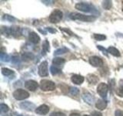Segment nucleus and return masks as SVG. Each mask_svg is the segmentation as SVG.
Instances as JSON below:
<instances>
[{
	"label": "nucleus",
	"mask_w": 123,
	"mask_h": 116,
	"mask_svg": "<svg viewBox=\"0 0 123 116\" xmlns=\"http://www.w3.org/2000/svg\"><path fill=\"white\" fill-rule=\"evenodd\" d=\"M72 19L73 20H80L83 22H92L95 20V17L93 15H86L84 14H80V13H71L69 15Z\"/></svg>",
	"instance_id": "1"
},
{
	"label": "nucleus",
	"mask_w": 123,
	"mask_h": 116,
	"mask_svg": "<svg viewBox=\"0 0 123 116\" xmlns=\"http://www.w3.org/2000/svg\"><path fill=\"white\" fill-rule=\"evenodd\" d=\"M75 9L84 13H92L94 8L91 4L86 2H79L75 6Z\"/></svg>",
	"instance_id": "2"
},
{
	"label": "nucleus",
	"mask_w": 123,
	"mask_h": 116,
	"mask_svg": "<svg viewBox=\"0 0 123 116\" xmlns=\"http://www.w3.org/2000/svg\"><path fill=\"white\" fill-rule=\"evenodd\" d=\"M40 88L42 91H54L55 89V84L54 82L49 80H42L40 82Z\"/></svg>",
	"instance_id": "3"
},
{
	"label": "nucleus",
	"mask_w": 123,
	"mask_h": 116,
	"mask_svg": "<svg viewBox=\"0 0 123 116\" xmlns=\"http://www.w3.org/2000/svg\"><path fill=\"white\" fill-rule=\"evenodd\" d=\"M62 16H63L62 12L59 9H55L49 15V21L52 23H57L62 20Z\"/></svg>",
	"instance_id": "4"
},
{
	"label": "nucleus",
	"mask_w": 123,
	"mask_h": 116,
	"mask_svg": "<svg viewBox=\"0 0 123 116\" xmlns=\"http://www.w3.org/2000/svg\"><path fill=\"white\" fill-rule=\"evenodd\" d=\"M13 97L16 100H24L29 97V92L23 90V89H17L13 93Z\"/></svg>",
	"instance_id": "5"
},
{
	"label": "nucleus",
	"mask_w": 123,
	"mask_h": 116,
	"mask_svg": "<svg viewBox=\"0 0 123 116\" xmlns=\"http://www.w3.org/2000/svg\"><path fill=\"white\" fill-rule=\"evenodd\" d=\"M109 87L108 85L105 83H101L98 84V86L97 87V91L98 93V94L102 97V98H107V93Z\"/></svg>",
	"instance_id": "6"
},
{
	"label": "nucleus",
	"mask_w": 123,
	"mask_h": 116,
	"mask_svg": "<svg viewBox=\"0 0 123 116\" xmlns=\"http://www.w3.org/2000/svg\"><path fill=\"white\" fill-rule=\"evenodd\" d=\"M38 74L41 77L48 76L49 71H48V63L46 61H43L38 66Z\"/></svg>",
	"instance_id": "7"
},
{
	"label": "nucleus",
	"mask_w": 123,
	"mask_h": 116,
	"mask_svg": "<svg viewBox=\"0 0 123 116\" xmlns=\"http://www.w3.org/2000/svg\"><path fill=\"white\" fill-rule=\"evenodd\" d=\"M89 63L93 67H102L103 65V60L97 56H93L89 58Z\"/></svg>",
	"instance_id": "8"
},
{
	"label": "nucleus",
	"mask_w": 123,
	"mask_h": 116,
	"mask_svg": "<svg viewBox=\"0 0 123 116\" xmlns=\"http://www.w3.org/2000/svg\"><path fill=\"white\" fill-rule=\"evenodd\" d=\"M38 83L36 81L32 80H29L25 81V87L31 91H35L38 88Z\"/></svg>",
	"instance_id": "9"
},
{
	"label": "nucleus",
	"mask_w": 123,
	"mask_h": 116,
	"mask_svg": "<svg viewBox=\"0 0 123 116\" xmlns=\"http://www.w3.org/2000/svg\"><path fill=\"white\" fill-rule=\"evenodd\" d=\"M36 113L40 115H45L46 114H48L49 112V107L46 104H42L39 107H38L36 110Z\"/></svg>",
	"instance_id": "10"
},
{
	"label": "nucleus",
	"mask_w": 123,
	"mask_h": 116,
	"mask_svg": "<svg viewBox=\"0 0 123 116\" xmlns=\"http://www.w3.org/2000/svg\"><path fill=\"white\" fill-rule=\"evenodd\" d=\"M29 40L31 43H32V44H37L40 41V37L37 33H36L35 32H32L29 35Z\"/></svg>",
	"instance_id": "11"
},
{
	"label": "nucleus",
	"mask_w": 123,
	"mask_h": 116,
	"mask_svg": "<svg viewBox=\"0 0 123 116\" xmlns=\"http://www.w3.org/2000/svg\"><path fill=\"white\" fill-rule=\"evenodd\" d=\"M72 81L75 84H82L84 82V77L79 74H74L72 76Z\"/></svg>",
	"instance_id": "12"
},
{
	"label": "nucleus",
	"mask_w": 123,
	"mask_h": 116,
	"mask_svg": "<svg viewBox=\"0 0 123 116\" xmlns=\"http://www.w3.org/2000/svg\"><path fill=\"white\" fill-rule=\"evenodd\" d=\"M20 106L22 108H23V109H25V110H28V111H32L33 108H35V104L31 103L29 102H22Z\"/></svg>",
	"instance_id": "13"
},
{
	"label": "nucleus",
	"mask_w": 123,
	"mask_h": 116,
	"mask_svg": "<svg viewBox=\"0 0 123 116\" xmlns=\"http://www.w3.org/2000/svg\"><path fill=\"white\" fill-rule=\"evenodd\" d=\"M108 53H109L111 55H113L115 57H120V52L118 49H116L114 46H109L107 50Z\"/></svg>",
	"instance_id": "14"
},
{
	"label": "nucleus",
	"mask_w": 123,
	"mask_h": 116,
	"mask_svg": "<svg viewBox=\"0 0 123 116\" xmlns=\"http://www.w3.org/2000/svg\"><path fill=\"white\" fill-rule=\"evenodd\" d=\"M65 59H63V58H61V57H55L54 58L53 60H52V64L53 65H55V67H60V66H62V64H65Z\"/></svg>",
	"instance_id": "15"
},
{
	"label": "nucleus",
	"mask_w": 123,
	"mask_h": 116,
	"mask_svg": "<svg viewBox=\"0 0 123 116\" xmlns=\"http://www.w3.org/2000/svg\"><path fill=\"white\" fill-rule=\"evenodd\" d=\"M95 106L99 110H104L106 108V106H107V103H106L105 101L100 99V100L98 101L97 102H96Z\"/></svg>",
	"instance_id": "16"
},
{
	"label": "nucleus",
	"mask_w": 123,
	"mask_h": 116,
	"mask_svg": "<svg viewBox=\"0 0 123 116\" xmlns=\"http://www.w3.org/2000/svg\"><path fill=\"white\" fill-rule=\"evenodd\" d=\"M10 29H11V34L15 37H18L19 36V35L21 34L20 28L18 26H12V27H11Z\"/></svg>",
	"instance_id": "17"
},
{
	"label": "nucleus",
	"mask_w": 123,
	"mask_h": 116,
	"mask_svg": "<svg viewBox=\"0 0 123 116\" xmlns=\"http://www.w3.org/2000/svg\"><path fill=\"white\" fill-rule=\"evenodd\" d=\"M87 80L91 84H95L98 83V77L94 74H88L87 77Z\"/></svg>",
	"instance_id": "18"
},
{
	"label": "nucleus",
	"mask_w": 123,
	"mask_h": 116,
	"mask_svg": "<svg viewBox=\"0 0 123 116\" xmlns=\"http://www.w3.org/2000/svg\"><path fill=\"white\" fill-rule=\"evenodd\" d=\"M82 98L83 100L85 101L86 102H87L88 104H91L92 103V102H93V98L92 97V95L90 94H84L82 95Z\"/></svg>",
	"instance_id": "19"
},
{
	"label": "nucleus",
	"mask_w": 123,
	"mask_h": 116,
	"mask_svg": "<svg viewBox=\"0 0 123 116\" xmlns=\"http://www.w3.org/2000/svg\"><path fill=\"white\" fill-rule=\"evenodd\" d=\"M68 52V49L66 47H62L60 49L56 50L55 53H54V55L55 56H59V55H62V54H64L65 53Z\"/></svg>",
	"instance_id": "20"
},
{
	"label": "nucleus",
	"mask_w": 123,
	"mask_h": 116,
	"mask_svg": "<svg viewBox=\"0 0 123 116\" xmlns=\"http://www.w3.org/2000/svg\"><path fill=\"white\" fill-rule=\"evenodd\" d=\"M50 50V48H49V43L47 40H45L43 44H42V53H43L44 52V54L43 55H45V52H49Z\"/></svg>",
	"instance_id": "21"
},
{
	"label": "nucleus",
	"mask_w": 123,
	"mask_h": 116,
	"mask_svg": "<svg viewBox=\"0 0 123 116\" xmlns=\"http://www.w3.org/2000/svg\"><path fill=\"white\" fill-rule=\"evenodd\" d=\"M22 60L24 61H29V60H31L33 59L34 55L32 53H25L22 55Z\"/></svg>",
	"instance_id": "22"
},
{
	"label": "nucleus",
	"mask_w": 123,
	"mask_h": 116,
	"mask_svg": "<svg viewBox=\"0 0 123 116\" xmlns=\"http://www.w3.org/2000/svg\"><path fill=\"white\" fill-rule=\"evenodd\" d=\"M50 71H51V73L52 75L58 74V73H59L61 72L60 69L55 67V66H51V67H50Z\"/></svg>",
	"instance_id": "23"
},
{
	"label": "nucleus",
	"mask_w": 123,
	"mask_h": 116,
	"mask_svg": "<svg viewBox=\"0 0 123 116\" xmlns=\"http://www.w3.org/2000/svg\"><path fill=\"white\" fill-rule=\"evenodd\" d=\"M13 73H14L13 71H12V70H10V69L5 68V67L2 68V73L5 76H9L11 74H12Z\"/></svg>",
	"instance_id": "24"
},
{
	"label": "nucleus",
	"mask_w": 123,
	"mask_h": 116,
	"mask_svg": "<svg viewBox=\"0 0 123 116\" xmlns=\"http://www.w3.org/2000/svg\"><path fill=\"white\" fill-rule=\"evenodd\" d=\"M94 38L95 40H98V41H102V40H105L106 39V36L105 35H102V34H94Z\"/></svg>",
	"instance_id": "25"
},
{
	"label": "nucleus",
	"mask_w": 123,
	"mask_h": 116,
	"mask_svg": "<svg viewBox=\"0 0 123 116\" xmlns=\"http://www.w3.org/2000/svg\"><path fill=\"white\" fill-rule=\"evenodd\" d=\"M0 58H1V60L3 62H9V56L7 55L5 53H1L0 54Z\"/></svg>",
	"instance_id": "26"
},
{
	"label": "nucleus",
	"mask_w": 123,
	"mask_h": 116,
	"mask_svg": "<svg viewBox=\"0 0 123 116\" xmlns=\"http://www.w3.org/2000/svg\"><path fill=\"white\" fill-rule=\"evenodd\" d=\"M0 110H1L2 112L6 113L7 111H9V107L6 105V104H1V105H0Z\"/></svg>",
	"instance_id": "27"
},
{
	"label": "nucleus",
	"mask_w": 123,
	"mask_h": 116,
	"mask_svg": "<svg viewBox=\"0 0 123 116\" xmlns=\"http://www.w3.org/2000/svg\"><path fill=\"white\" fill-rule=\"evenodd\" d=\"M103 7L106 9H109L111 7V2L110 1H105L103 2Z\"/></svg>",
	"instance_id": "28"
},
{
	"label": "nucleus",
	"mask_w": 123,
	"mask_h": 116,
	"mask_svg": "<svg viewBox=\"0 0 123 116\" xmlns=\"http://www.w3.org/2000/svg\"><path fill=\"white\" fill-rule=\"evenodd\" d=\"M79 89L78 88H76V87H70V93H71V94L72 95H76V94H79Z\"/></svg>",
	"instance_id": "29"
},
{
	"label": "nucleus",
	"mask_w": 123,
	"mask_h": 116,
	"mask_svg": "<svg viewBox=\"0 0 123 116\" xmlns=\"http://www.w3.org/2000/svg\"><path fill=\"white\" fill-rule=\"evenodd\" d=\"M12 64H19V58L18 57H13L12 58Z\"/></svg>",
	"instance_id": "30"
},
{
	"label": "nucleus",
	"mask_w": 123,
	"mask_h": 116,
	"mask_svg": "<svg viewBox=\"0 0 123 116\" xmlns=\"http://www.w3.org/2000/svg\"><path fill=\"white\" fill-rule=\"evenodd\" d=\"M4 19H7V20L9 21V22H12L13 20H15V18L14 17L10 16V15H4Z\"/></svg>",
	"instance_id": "31"
},
{
	"label": "nucleus",
	"mask_w": 123,
	"mask_h": 116,
	"mask_svg": "<svg viewBox=\"0 0 123 116\" xmlns=\"http://www.w3.org/2000/svg\"><path fill=\"white\" fill-rule=\"evenodd\" d=\"M50 116H66V115L64 113H62V112H53V113L50 115Z\"/></svg>",
	"instance_id": "32"
},
{
	"label": "nucleus",
	"mask_w": 123,
	"mask_h": 116,
	"mask_svg": "<svg viewBox=\"0 0 123 116\" xmlns=\"http://www.w3.org/2000/svg\"><path fill=\"white\" fill-rule=\"evenodd\" d=\"M117 94L118 96H120V97H123V86L121 87H119L118 89V91H117Z\"/></svg>",
	"instance_id": "33"
},
{
	"label": "nucleus",
	"mask_w": 123,
	"mask_h": 116,
	"mask_svg": "<svg viewBox=\"0 0 123 116\" xmlns=\"http://www.w3.org/2000/svg\"><path fill=\"white\" fill-rule=\"evenodd\" d=\"M97 48H98V50H102V51L104 52V54H105V55H107V53H108L107 50H105V48H103L102 46H97Z\"/></svg>",
	"instance_id": "34"
},
{
	"label": "nucleus",
	"mask_w": 123,
	"mask_h": 116,
	"mask_svg": "<svg viewBox=\"0 0 123 116\" xmlns=\"http://www.w3.org/2000/svg\"><path fill=\"white\" fill-rule=\"evenodd\" d=\"M60 29H61V30H62V31H64V32H66L67 33H69V35H70V36H73V33H72V32H71V31L69 30V29H64V28H60Z\"/></svg>",
	"instance_id": "35"
},
{
	"label": "nucleus",
	"mask_w": 123,
	"mask_h": 116,
	"mask_svg": "<svg viewBox=\"0 0 123 116\" xmlns=\"http://www.w3.org/2000/svg\"><path fill=\"white\" fill-rule=\"evenodd\" d=\"M115 116H123V111L120 110H117L115 111Z\"/></svg>",
	"instance_id": "36"
},
{
	"label": "nucleus",
	"mask_w": 123,
	"mask_h": 116,
	"mask_svg": "<svg viewBox=\"0 0 123 116\" xmlns=\"http://www.w3.org/2000/svg\"><path fill=\"white\" fill-rule=\"evenodd\" d=\"M46 29H47L49 33H56V30H55V29H54L53 28H52V27H47V28H46Z\"/></svg>",
	"instance_id": "37"
},
{
	"label": "nucleus",
	"mask_w": 123,
	"mask_h": 116,
	"mask_svg": "<svg viewBox=\"0 0 123 116\" xmlns=\"http://www.w3.org/2000/svg\"><path fill=\"white\" fill-rule=\"evenodd\" d=\"M92 116H102V115L98 111H93L92 113Z\"/></svg>",
	"instance_id": "38"
},
{
	"label": "nucleus",
	"mask_w": 123,
	"mask_h": 116,
	"mask_svg": "<svg viewBox=\"0 0 123 116\" xmlns=\"http://www.w3.org/2000/svg\"><path fill=\"white\" fill-rule=\"evenodd\" d=\"M70 116H80V115L78 114V113H72L70 115Z\"/></svg>",
	"instance_id": "39"
},
{
	"label": "nucleus",
	"mask_w": 123,
	"mask_h": 116,
	"mask_svg": "<svg viewBox=\"0 0 123 116\" xmlns=\"http://www.w3.org/2000/svg\"><path fill=\"white\" fill-rule=\"evenodd\" d=\"M83 116H89V115H83Z\"/></svg>",
	"instance_id": "40"
},
{
	"label": "nucleus",
	"mask_w": 123,
	"mask_h": 116,
	"mask_svg": "<svg viewBox=\"0 0 123 116\" xmlns=\"http://www.w3.org/2000/svg\"><path fill=\"white\" fill-rule=\"evenodd\" d=\"M18 116H22V115H18Z\"/></svg>",
	"instance_id": "41"
}]
</instances>
